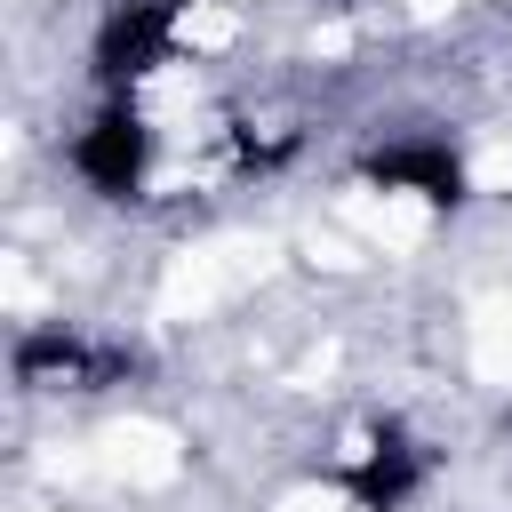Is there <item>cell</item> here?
<instances>
[{
  "instance_id": "cell-1",
  "label": "cell",
  "mask_w": 512,
  "mask_h": 512,
  "mask_svg": "<svg viewBox=\"0 0 512 512\" xmlns=\"http://www.w3.org/2000/svg\"><path fill=\"white\" fill-rule=\"evenodd\" d=\"M144 160H152V128L136 120V104H104L80 136H72V176L104 200H128L144 184Z\"/></svg>"
},
{
  "instance_id": "cell-3",
  "label": "cell",
  "mask_w": 512,
  "mask_h": 512,
  "mask_svg": "<svg viewBox=\"0 0 512 512\" xmlns=\"http://www.w3.org/2000/svg\"><path fill=\"white\" fill-rule=\"evenodd\" d=\"M368 176H376L384 192H416V200H432V208H456V200H464V160H456L448 136H400V144H384V152L368 160Z\"/></svg>"
},
{
  "instance_id": "cell-4",
  "label": "cell",
  "mask_w": 512,
  "mask_h": 512,
  "mask_svg": "<svg viewBox=\"0 0 512 512\" xmlns=\"http://www.w3.org/2000/svg\"><path fill=\"white\" fill-rule=\"evenodd\" d=\"M416 488H424V456H416L400 432H376V440L360 448V464H352V496H360L368 512H400Z\"/></svg>"
},
{
  "instance_id": "cell-2",
  "label": "cell",
  "mask_w": 512,
  "mask_h": 512,
  "mask_svg": "<svg viewBox=\"0 0 512 512\" xmlns=\"http://www.w3.org/2000/svg\"><path fill=\"white\" fill-rule=\"evenodd\" d=\"M176 48V0H120L96 32V80H144Z\"/></svg>"
}]
</instances>
